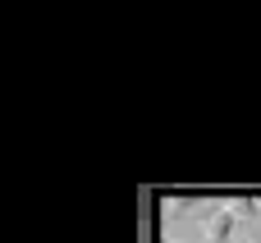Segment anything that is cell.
Wrapping results in <instances>:
<instances>
[{
    "label": "cell",
    "instance_id": "2",
    "mask_svg": "<svg viewBox=\"0 0 261 243\" xmlns=\"http://www.w3.org/2000/svg\"><path fill=\"white\" fill-rule=\"evenodd\" d=\"M243 234H248L243 243H261V230H243Z\"/></svg>",
    "mask_w": 261,
    "mask_h": 243
},
{
    "label": "cell",
    "instance_id": "3",
    "mask_svg": "<svg viewBox=\"0 0 261 243\" xmlns=\"http://www.w3.org/2000/svg\"><path fill=\"white\" fill-rule=\"evenodd\" d=\"M161 243H179V239H170V234H161Z\"/></svg>",
    "mask_w": 261,
    "mask_h": 243
},
{
    "label": "cell",
    "instance_id": "1",
    "mask_svg": "<svg viewBox=\"0 0 261 243\" xmlns=\"http://www.w3.org/2000/svg\"><path fill=\"white\" fill-rule=\"evenodd\" d=\"M239 230H243V225H239V216H234V207H229V202H225L216 216H206V221H202L206 243H234V239H239Z\"/></svg>",
    "mask_w": 261,
    "mask_h": 243
}]
</instances>
